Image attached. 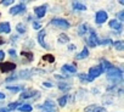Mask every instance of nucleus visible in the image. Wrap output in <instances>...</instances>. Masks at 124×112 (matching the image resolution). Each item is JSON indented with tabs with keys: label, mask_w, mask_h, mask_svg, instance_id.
<instances>
[{
	"label": "nucleus",
	"mask_w": 124,
	"mask_h": 112,
	"mask_svg": "<svg viewBox=\"0 0 124 112\" xmlns=\"http://www.w3.org/2000/svg\"><path fill=\"white\" fill-rule=\"evenodd\" d=\"M70 41V37H67L66 34H60L58 39H57V43L58 44H66Z\"/></svg>",
	"instance_id": "obj_20"
},
{
	"label": "nucleus",
	"mask_w": 124,
	"mask_h": 112,
	"mask_svg": "<svg viewBox=\"0 0 124 112\" xmlns=\"http://www.w3.org/2000/svg\"><path fill=\"white\" fill-rule=\"evenodd\" d=\"M117 16H118V20H119V21H123V20H124V11H123V10L119 11V12L117 14Z\"/></svg>",
	"instance_id": "obj_32"
},
{
	"label": "nucleus",
	"mask_w": 124,
	"mask_h": 112,
	"mask_svg": "<svg viewBox=\"0 0 124 112\" xmlns=\"http://www.w3.org/2000/svg\"><path fill=\"white\" fill-rule=\"evenodd\" d=\"M62 72H70V73H74L77 71V67L73 66V65H65L63 67L61 68Z\"/></svg>",
	"instance_id": "obj_17"
},
{
	"label": "nucleus",
	"mask_w": 124,
	"mask_h": 112,
	"mask_svg": "<svg viewBox=\"0 0 124 112\" xmlns=\"http://www.w3.org/2000/svg\"><path fill=\"white\" fill-rule=\"evenodd\" d=\"M112 44H113V41L111 39H102V40L99 39V44L97 45H112Z\"/></svg>",
	"instance_id": "obj_26"
},
{
	"label": "nucleus",
	"mask_w": 124,
	"mask_h": 112,
	"mask_svg": "<svg viewBox=\"0 0 124 112\" xmlns=\"http://www.w3.org/2000/svg\"><path fill=\"white\" fill-rule=\"evenodd\" d=\"M43 85H44V87H47V88H52V84H51L50 82H44Z\"/></svg>",
	"instance_id": "obj_35"
},
{
	"label": "nucleus",
	"mask_w": 124,
	"mask_h": 112,
	"mask_svg": "<svg viewBox=\"0 0 124 112\" xmlns=\"http://www.w3.org/2000/svg\"><path fill=\"white\" fill-rule=\"evenodd\" d=\"M16 31H17L18 33H21V34H24V33L27 32V28H26V26H24L23 23H18V24L16 26Z\"/></svg>",
	"instance_id": "obj_24"
},
{
	"label": "nucleus",
	"mask_w": 124,
	"mask_h": 112,
	"mask_svg": "<svg viewBox=\"0 0 124 112\" xmlns=\"http://www.w3.org/2000/svg\"><path fill=\"white\" fill-rule=\"evenodd\" d=\"M21 55H23L24 57L28 59V61H33V56H32V52H26V51H22Z\"/></svg>",
	"instance_id": "obj_28"
},
{
	"label": "nucleus",
	"mask_w": 124,
	"mask_h": 112,
	"mask_svg": "<svg viewBox=\"0 0 124 112\" xmlns=\"http://www.w3.org/2000/svg\"><path fill=\"white\" fill-rule=\"evenodd\" d=\"M6 89L10 90V91H15V93H17V91H20L22 88H21V87H10V85H9V87H6Z\"/></svg>",
	"instance_id": "obj_31"
},
{
	"label": "nucleus",
	"mask_w": 124,
	"mask_h": 112,
	"mask_svg": "<svg viewBox=\"0 0 124 112\" xmlns=\"http://www.w3.org/2000/svg\"><path fill=\"white\" fill-rule=\"evenodd\" d=\"M102 73H103L102 67H101L100 65H97V66H95V67H91V68L89 70V73H88L86 76H88V78H89V82H91V80H94L95 78L100 77Z\"/></svg>",
	"instance_id": "obj_1"
},
{
	"label": "nucleus",
	"mask_w": 124,
	"mask_h": 112,
	"mask_svg": "<svg viewBox=\"0 0 124 112\" xmlns=\"http://www.w3.org/2000/svg\"><path fill=\"white\" fill-rule=\"evenodd\" d=\"M4 59H5V52L3 50H0V62H1Z\"/></svg>",
	"instance_id": "obj_34"
},
{
	"label": "nucleus",
	"mask_w": 124,
	"mask_h": 112,
	"mask_svg": "<svg viewBox=\"0 0 124 112\" xmlns=\"http://www.w3.org/2000/svg\"><path fill=\"white\" fill-rule=\"evenodd\" d=\"M43 112H52V111H43Z\"/></svg>",
	"instance_id": "obj_41"
},
{
	"label": "nucleus",
	"mask_w": 124,
	"mask_h": 112,
	"mask_svg": "<svg viewBox=\"0 0 124 112\" xmlns=\"http://www.w3.org/2000/svg\"><path fill=\"white\" fill-rule=\"evenodd\" d=\"M5 43V40L4 39H1V38H0V45H1V44H4Z\"/></svg>",
	"instance_id": "obj_40"
},
{
	"label": "nucleus",
	"mask_w": 124,
	"mask_h": 112,
	"mask_svg": "<svg viewBox=\"0 0 124 112\" xmlns=\"http://www.w3.org/2000/svg\"><path fill=\"white\" fill-rule=\"evenodd\" d=\"M72 6H73L74 10H79V11H85L86 10V6L84 4L79 3V1H73L72 3Z\"/></svg>",
	"instance_id": "obj_16"
},
{
	"label": "nucleus",
	"mask_w": 124,
	"mask_h": 112,
	"mask_svg": "<svg viewBox=\"0 0 124 112\" xmlns=\"http://www.w3.org/2000/svg\"><path fill=\"white\" fill-rule=\"evenodd\" d=\"M38 107H39V108H44V110L47 111V110H55V108H56V105H55L51 100H46L43 105H40V106H38Z\"/></svg>",
	"instance_id": "obj_12"
},
{
	"label": "nucleus",
	"mask_w": 124,
	"mask_h": 112,
	"mask_svg": "<svg viewBox=\"0 0 124 112\" xmlns=\"http://www.w3.org/2000/svg\"><path fill=\"white\" fill-rule=\"evenodd\" d=\"M117 50H119V51H123L124 50V43L123 41H120V40H117V41H114L113 44H112Z\"/></svg>",
	"instance_id": "obj_23"
},
{
	"label": "nucleus",
	"mask_w": 124,
	"mask_h": 112,
	"mask_svg": "<svg viewBox=\"0 0 124 112\" xmlns=\"http://www.w3.org/2000/svg\"><path fill=\"white\" fill-rule=\"evenodd\" d=\"M107 78H118V77H123V71L118 67L112 66L107 72Z\"/></svg>",
	"instance_id": "obj_3"
},
{
	"label": "nucleus",
	"mask_w": 124,
	"mask_h": 112,
	"mask_svg": "<svg viewBox=\"0 0 124 112\" xmlns=\"http://www.w3.org/2000/svg\"><path fill=\"white\" fill-rule=\"evenodd\" d=\"M3 4H4V5H10V4H12V0H8V1H3Z\"/></svg>",
	"instance_id": "obj_37"
},
{
	"label": "nucleus",
	"mask_w": 124,
	"mask_h": 112,
	"mask_svg": "<svg viewBox=\"0 0 124 112\" xmlns=\"http://www.w3.org/2000/svg\"><path fill=\"white\" fill-rule=\"evenodd\" d=\"M46 10H47V5H40V6L34 8V12L38 18H43L46 14Z\"/></svg>",
	"instance_id": "obj_7"
},
{
	"label": "nucleus",
	"mask_w": 124,
	"mask_h": 112,
	"mask_svg": "<svg viewBox=\"0 0 124 112\" xmlns=\"http://www.w3.org/2000/svg\"><path fill=\"white\" fill-rule=\"evenodd\" d=\"M33 28L34 29H40L41 28V24L39 22H33Z\"/></svg>",
	"instance_id": "obj_33"
},
{
	"label": "nucleus",
	"mask_w": 124,
	"mask_h": 112,
	"mask_svg": "<svg viewBox=\"0 0 124 112\" xmlns=\"http://www.w3.org/2000/svg\"><path fill=\"white\" fill-rule=\"evenodd\" d=\"M88 31H89V27H88V24H86V23H83V24H80V26H79L78 33H79V35H84V34H85Z\"/></svg>",
	"instance_id": "obj_21"
},
{
	"label": "nucleus",
	"mask_w": 124,
	"mask_h": 112,
	"mask_svg": "<svg viewBox=\"0 0 124 112\" xmlns=\"http://www.w3.org/2000/svg\"><path fill=\"white\" fill-rule=\"evenodd\" d=\"M11 32V27H10V23L9 22H3L0 23V33H10Z\"/></svg>",
	"instance_id": "obj_14"
},
{
	"label": "nucleus",
	"mask_w": 124,
	"mask_h": 112,
	"mask_svg": "<svg viewBox=\"0 0 124 112\" xmlns=\"http://www.w3.org/2000/svg\"><path fill=\"white\" fill-rule=\"evenodd\" d=\"M107 18H108V15H107V12L103 11V10L97 11L96 15H95V22H96L97 24H102V23H105V22L107 21Z\"/></svg>",
	"instance_id": "obj_4"
},
{
	"label": "nucleus",
	"mask_w": 124,
	"mask_h": 112,
	"mask_svg": "<svg viewBox=\"0 0 124 112\" xmlns=\"http://www.w3.org/2000/svg\"><path fill=\"white\" fill-rule=\"evenodd\" d=\"M85 112H106V110L101 106H96V105H90L88 107H85Z\"/></svg>",
	"instance_id": "obj_11"
},
{
	"label": "nucleus",
	"mask_w": 124,
	"mask_h": 112,
	"mask_svg": "<svg viewBox=\"0 0 124 112\" xmlns=\"http://www.w3.org/2000/svg\"><path fill=\"white\" fill-rule=\"evenodd\" d=\"M108 24H109V27H111L112 29H116V31H118V32H120V29H122V23L118 22L117 20H111V21L108 22Z\"/></svg>",
	"instance_id": "obj_13"
},
{
	"label": "nucleus",
	"mask_w": 124,
	"mask_h": 112,
	"mask_svg": "<svg viewBox=\"0 0 124 112\" xmlns=\"http://www.w3.org/2000/svg\"><path fill=\"white\" fill-rule=\"evenodd\" d=\"M88 55H89V50L86 48H84L78 55H76V60H83V59L88 57Z\"/></svg>",
	"instance_id": "obj_15"
},
{
	"label": "nucleus",
	"mask_w": 124,
	"mask_h": 112,
	"mask_svg": "<svg viewBox=\"0 0 124 112\" xmlns=\"http://www.w3.org/2000/svg\"><path fill=\"white\" fill-rule=\"evenodd\" d=\"M78 78H79L82 82H89V78H88V76H86L85 73H79V74H78Z\"/></svg>",
	"instance_id": "obj_29"
},
{
	"label": "nucleus",
	"mask_w": 124,
	"mask_h": 112,
	"mask_svg": "<svg viewBox=\"0 0 124 112\" xmlns=\"http://www.w3.org/2000/svg\"><path fill=\"white\" fill-rule=\"evenodd\" d=\"M31 73H32V70H23L18 74H16V77H17V79H29L32 77Z\"/></svg>",
	"instance_id": "obj_9"
},
{
	"label": "nucleus",
	"mask_w": 124,
	"mask_h": 112,
	"mask_svg": "<svg viewBox=\"0 0 124 112\" xmlns=\"http://www.w3.org/2000/svg\"><path fill=\"white\" fill-rule=\"evenodd\" d=\"M37 94H39V93L33 90V89H28V90H26L21 94V99H31V97L37 96Z\"/></svg>",
	"instance_id": "obj_10"
},
{
	"label": "nucleus",
	"mask_w": 124,
	"mask_h": 112,
	"mask_svg": "<svg viewBox=\"0 0 124 112\" xmlns=\"http://www.w3.org/2000/svg\"><path fill=\"white\" fill-rule=\"evenodd\" d=\"M26 6H24V4H18L17 6H12L11 9H10V14L11 15H20V14H23L24 11H26Z\"/></svg>",
	"instance_id": "obj_6"
},
{
	"label": "nucleus",
	"mask_w": 124,
	"mask_h": 112,
	"mask_svg": "<svg viewBox=\"0 0 124 112\" xmlns=\"http://www.w3.org/2000/svg\"><path fill=\"white\" fill-rule=\"evenodd\" d=\"M18 110H20L21 112H31V111L33 110V107H32L29 104H24V105H21V106L18 107Z\"/></svg>",
	"instance_id": "obj_22"
},
{
	"label": "nucleus",
	"mask_w": 124,
	"mask_h": 112,
	"mask_svg": "<svg viewBox=\"0 0 124 112\" xmlns=\"http://www.w3.org/2000/svg\"><path fill=\"white\" fill-rule=\"evenodd\" d=\"M20 106H21V102H12V104H9L5 108H6L8 112H11V111H14V110H17Z\"/></svg>",
	"instance_id": "obj_19"
},
{
	"label": "nucleus",
	"mask_w": 124,
	"mask_h": 112,
	"mask_svg": "<svg viewBox=\"0 0 124 112\" xmlns=\"http://www.w3.org/2000/svg\"><path fill=\"white\" fill-rule=\"evenodd\" d=\"M67 101H68V95H63L62 97L58 99V105H60L61 107H63V106L67 104Z\"/></svg>",
	"instance_id": "obj_25"
},
{
	"label": "nucleus",
	"mask_w": 124,
	"mask_h": 112,
	"mask_svg": "<svg viewBox=\"0 0 124 112\" xmlns=\"http://www.w3.org/2000/svg\"><path fill=\"white\" fill-rule=\"evenodd\" d=\"M43 59H44L45 61H49L50 64H52V62L55 61V57H54V56H52V55H45V56H44V57H43Z\"/></svg>",
	"instance_id": "obj_30"
},
{
	"label": "nucleus",
	"mask_w": 124,
	"mask_h": 112,
	"mask_svg": "<svg viewBox=\"0 0 124 112\" xmlns=\"http://www.w3.org/2000/svg\"><path fill=\"white\" fill-rule=\"evenodd\" d=\"M58 89H61V90H70L71 85L67 84V83H60L58 84Z\"/></svg>",
	"instance_id": "obj_27"
},
{
	"label": "nucleus",
	"mask_w": 124,
	"mask_h": 112,
	"mask_svg": "<svg viewBox=\"0 0 124 112\" xmlns=\"http://www.w3.org/2000/svg\"><path fill=\"white\" fill-rule=\"evenodd\" d=\"M74 49H76V45H72V44H71V45H70V50H74Z\"/></svg>",
	"instance_id": "obj_39"
},
{
	"label": "nucleus",
	"mask_w": 124,
	"mask_h": 112,
	"mask_svg": "<svg viewBox=\"0 0 124 112\" xmlns=\"http://www.w3.org/2000/svg\"><path fill=\"white\" fill-rule=\"evenodd\" d=\"M14 70H16V65L15 64H12V62H6V64L0 62V71H1L3 73L10 72V71H14Z\"/></svg>",
	"instance_id": "obj_5"
},
{
	"label": "nucleus",
	"mask_w": 124,
	"mask_h": 112,
	"mask_svg": "<svg viewBox=\"0 0 124 112\" xmlns=\"http://www.w3.org/2000/svg\"><path fill=\"white\" fill-rule=\"evenodd\" d=\"M100 66L102 67L103 72H107V71H108V70L113 66V65H112L111 62H108L107 60H103V59H102V60H101V65H100Z\"/></svg>",
	"instance_id": "obj_18"
},
{
	"label": "nucleus",
	"mask_w": 124,
	"mask_h": 112,
	"mask_svg": "<svg viewBox=\"0 0 124 112\" xmlns=\"http://www.w3.org/2000/svg\"><path fill=\"white\" fill-rule=\"evenodd\" d=\"M9 54H10L11 56H16V51H15L14 49H10V50H9Z\"/></svg>",
	"instance_id": "obj_36"
},
{
	"label": "nucleus",
	"mask_w": 124,
	"mask_h": 112,
	"mask_svg": "<svg viewBox=\"0 0 124 112\" xmlns=\"http://www.w3.org/2000/svg\"><path fill=\"white\" fill-rule=\"evenodd\" d=\"M45 34H46V31H45V29H40V32H39V34H38V43H39L44 49H49V46H47V45L45 44V41H44Z\"/></svg>",
	"instance_id": "obj_8"
},
{
	"label": "nucleus",
	"mask_w": 124,
	"mask_h": 112,
	"mask_svg": "<svg viewBox=\"0 0 124 112\" xmlns=\"http://www.w3.org/2000/svg\"><path fill=\"white\" fill-rule=\"evenodd\" d=\"M50 24H52L55 27H58V28H62V29H68L71 27L70 22L65 18H52L50 21Z\"/></svg>",
	"instance_id": "obj_2"
},
{
	"label": "nucleus",
	"mask_w": 124,
	"mask_h": 112,
	"mask_svg": "<svg viewBox=\"0 0 124 112\" xmlns=\"http://www.w3.org/2000/svg\"><path fill=\"white\" fill-rule=\"evenodd\" d=\"M3 99H5V95L3 93H0V100H3Z\"/></svg>",
	"instance_id": "obj_38"
}]
</instances>
